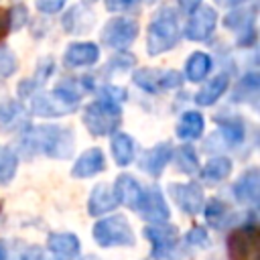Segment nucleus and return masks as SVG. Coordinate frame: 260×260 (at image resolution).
<instances>
[{"label":"nucleus","mask_w":260,"mask_h":260,"mask_svg":"<svg viewBox=\"0 0 260 260\" xmlns=\"http://www.w3.org/2000/svg\"><path fill=\"white\" fill-rule=\"evenodd\" d=\"M22 144L30 152L41 150L53 158H67L73 152V134L59 126H39L22 136Z\"/></svg>","instance_id":"f257e3e1"},{"label":"nucleus","mask_w":260,"mask_h":260,"mask_svg":"<svg viewBox=\"0 0 260 260\" xmlns=\"http://www.w3.org/2000/svg\"><path fill=\"white\" fill-rule=\"evenodd\" d=\"M177 43H179V18L171 6H165L150 20L146 35V51L148 55H158L173 49Z\"/></svg>","instance_id":"f03ea898"},{"label":"nucleus","mask_w":260,"mask_h":260,"mask_svg":"<svg viewBox=\"0 0 260 260\" xmlns=\"http://www.w3.org/2000/svg\"><path fill=\"white\" fill-rule=\"evenodd\" d=\"M120 114H122V110L118 104L98 100L83 110V124L93 136L114 134V130L120 124Z\"/></svg>","instance_id":"7ed1b4c3"},{"label":"nucleus","mask_w":260,"mask_h":260,"mask_svg":"<svg viewBox=\"0 0 260 260\" xmlns=\"http://www.w3.org/2000/svg\"><path fill=\"white\" fill-rule=\"evenodd\" d=\"M93 240L104 248L132 246L134 234H132V228L124 215H112V217L100 219L93 225Z\"/></svg>","instance_id":"20e7f679"},{"label":"nucleus","mask_w":260,"mask_h":260,"mask_svg":"<svg viewBox=\"0 0 260 260\" xmlns=\"http://www.w3.org/2000/svg\"><path fill=\"white\" fill-rule=\"evenodd\" d=\"M230 260H260V236L254 223L242 225L228 236Z\"/></svg>","instance_id":"39448f33"},{"label":"nucleus","mask_w":260,"mask_h":260,"mask_svg":"<svg viewBox=\"0 0 260 260\" xmlns=\"http://www.w3.org/2000/svg\"><path fill=\"white\" fill-rule=\"evenodd\" d=\"M144 238L152 244V258L154 260H171L173 256H177V248H179V230L175 225L165 223H156V225H148L144 228Z\"/></svg>","instance_id":"423d86ee"},{"label":"nucleus","mask_w":260,"mask_h":260,"mask_svg":"<svg viewBox=\"0 0 260 260\" xmlns=\"http://www.w3.org/2000/svg\"><path fill=\"white\" fill-rule=\"evenodd\" d=\"M132 81L136 85H140L142 89L156 93V91H165V89H173L179 87L183 83V75L179 71H162V69H138L132 75Z\"/></svg>","instance_id":"0eeeda50"},{"label":"nucleus","mask_w":260,"mask_h":260,"mask_svg":"<svg viewBox=\"0 0 260 260\" xmlns=\"http://www.w3.org/2000/svg\"><path fill=\"white\" fill-rule=\"evenodd\" d=\"M138 35V24L130 18H112L102 30V41L112 49H126Z\"/></svg>","instance_id":"6e6552de"},{"label":"nucleus","mask_w":260,"mask_h":260,"mask_svg":"<svg viewBox=\"0 0 260 260\" xmlns=\"http://www.w3.org/2000/svg\"><path fill=\"white\" fill-rule=\"evenodd\" d=\"M215 22H217V12L215 8L211 6H197L189 20H187V26H185V35L187 39L191 41H205L213 28H215Z\"/></svg>","instance_id":"1a4fd4ad"},{"label":"nucleus","mask_w":260,"mask_h":260,"mask_svg":"<svg viewBox=\"0 0 260 260\" xmlns=\"http://www.w3.org/2000/svg\"><path fill=\"white\" fill-rule=\"evenodd\" d=\"M77 110V104H71L63 98H59L57 93H39L30 100V112L43 118H57V116H65Z\"/></svg>","instance_id":"9d476101"},{"label":"nucleus","mask_w":260,"mask_h":260,"mask_svg":"<svg viewBox=\"0 0 260 260\" xmlns=\"http://www.w3.org/2000/svg\"><path fill=\"white\" fill-rule=\"evenodd\" d=\"M254 18L256 8H236L225 16V28H232L238 35L240 45H252L254 43Z\"/></svg>","instance_id":"9b49d317"},{"label":"nucleus","mask_w":260,"mask_h":260,"mask_svg":"<svg viewBox=\"0 0 260 260\" xmlns=\"http://www.w3.org/2000/svg\"><path fill=\"white\" fill-rule=\"evenodd\" d=\"M136 211L142 215V219L146 221H154V223H165L169 219V207L162 199V193L158 189H142V197L140 203L136 207Z\"/></svg>","instance_id":"f8f14e48"},{"label":"nucleus","mask_w":260,"mask_h":260,"mask_svg":"<svg viewBox=\"0 0 260 260\" xmlns=\"http://www.w3.org/2000/svg\"><path fill=\"white\" fill-rule=\"evenodd\" d=\"M169 193L177 201V205L189 215H197L203 209V191L195 183H173L169 187Z\"/></svg>","instance_id":"ddd939ff"},{"label":"nucleus","mask_w":260,"mask_h":260,"mask_svg":"<svg viewBox=\"0 0 260 260\" xmlns=\"http://www.w3.org/2000/svg\"><path fill=\"white\" fill-rule=\"evenodd\" d=\"M171 158H173V146H171V142H160V144L152 146L150 150H146V154L140 160V167L150 177H158L162 173V169L169 165Z\"/></svg>","instance_id":"4468645a"},{"label":"nucleus","mask_w":260,"mask_h":260,"mask_svg":"<svg viewBox=\"0 0 260 260\" xmlns=\"http://www.w3.org/2000/svg\"><path fill=\"white\" fill-rule=\"evenodd\" d=\"M114 197H116L118 203L136 211V207L140 203V197H142V187L138 185V181L134 177L120 175L116 179V185H114Z\"/></svg>","instance_id":"2eb2a0df"},{"label":"nucleus","mask_w":260,"mask_h":260,"mask_svg":"<svg viewBox=\"0 0 260 260\" xmlns=\"http://www.w3.org/2000/svg\"><path fill=\"white\" fill-rule=\"evenodd\" d=\"M260 195V173L256 169H248L234 183V197L240 203H256Z\"/></svg>","instance_id":"dca6fc26"},{"label":"nucleus","mask_w":260,"mask_h":260,"mask_svg":"<svg viewBox=\"0 0 260 260\" xmlns=\"http://www.w3.org/2000/svg\"><path fill=\"white\" fill-rule=\"evenodd\" d=\"M104 154H102V150L100 148H89V150H85L77 160H75V165H73V169H71V175L75 177V179H87V177H93V175H98V173H102L104 171Z\"/></svg>","instance_id":"f3484780"},{"label":"nucleus","mask_w":260,"mask_h":260,"mask_svg":"<svg viewBox=\"0 0 260 260\" xmlns=\"http://www.w3.org/2000/svg\"><path fill=\"white\" fill-rule=\"evenodd\" d=\"M100 57V49L93 43H75L65 51V65L69 67H87L93 65Z\"/></svg>","instance_id":"a211bd4d"},{"label":"nucleus","mask_w":260,"mask_h":260,"mask_svg":"<svg viewBox=\"0 0 260 260\" xmlns=\"http://www.w3.org/2000/svg\"><path fill=\"white\" fill-rule=\"evenodd\" d=\"M47 246L59 260H73L79 254V240L73 234H51Z\"/></svg>","instance_id":"6ab92c4d"},{"label":"nucleus","mask_w":260,"mask_h":260,"mask_svg":"<svg viewBox=\"0 0 260 260\" xmlns=\"http://www.w3.org/2000/svg\"><path fill=\"white\" fill-rule=\"evenodd\" d=\"M116 205H118V201H116V197H114V191H112L108 185L102 183V185H98V187L91 191L89 201H87V211L98 217V215H102V213L112 211Z\"/></svg>","instance_id":"aec40b11"},{"label":"nucleus","mask_w":260,"mask_h":260,"mask_svg":"<svg viewBox=\"0 0 260 260\" xmlns=\"http://www.w3.org/2000/svg\"><path fill=\"white\" fill-rule=\"evenodd\" d=\"M228 83H230V79H228L225 73L215 75L203 89H199V91L195 93V104H197V106H211V104H215V102L225 93Z\"/></svg>","instance_id":"412c9836"},{"label":"nucleus","mask_w":260,"mask_h":260,"mask_svg":"<svg viewBox=\"0 0 260 260\" xmlns=\"http://www.w3.org/2000/svg\"><path fill=\"white\" fill-rule=\"evenodd\" d=\"M110 148H112V154H114L116 165L126 167V165L132 162V158H134V140H132L128 134L116 132V134L112 136Z\"/></svg>","instance_id":"4be33fe9"},{"label":"nucleus","mask_w":260,"mask_h":260,"mask_svg":"<svg viewBox=\"0 0 260 260\" xmlns=\"http://www.w3.org/2000/svg\"><path fill=\"white\" fill-rule=\"evenodd\" d=\"M201 132H203V116L195 110L185 112L177 124V136L183 140H193L199 138Z\"/></svg>","instance_id":"5701e85b"},{"label":"nucleus","mask_w":260,"mask_h":260,"mask_svg":"<svg viewBox=\"0 0 260 260\" xmlns=\"http://www.w3.org/2000/svg\"><path fill=\"white\" fill-rule=\"evenodd\" d=\"M209 69H211V59L205 53L197 51V53H193L189 57V61L185 65V77L189 81H195L197 83V81H203L207 77Z\"/></svg>","instance_id":"b1692460"},{"label":"nucleus","mask_w":260,"mask_h":260,"mask_svg":"<svg viewBox=\"0 0 260 260\" xmlns=\"http://www.w3.org/2000/svg\"><path fill=\"white\" fill-rule=\"evenodd\" d=\"M230 171H232V160L228 156H215L203 167L201 177L209 183H217V181H223L230 175Z\"/></svg>","instance_id":"393cba45"},{"label":"nucleus","mask_w":260,"mask_h":260,"mask_svg":"<svg viewBox=\"0 0 260 260\" xmlns=\"http://www.w3.org/2000/svg\"><path fill=\"white\" fill-rule=\"evenodd\" d=\"M89 24H91V14L79 6H73L63 18V26L69 32H85L89 30Z\"/></svg>","instance_id":"a878e982"},{"label":"nucleus","mask_w":260,"mask_h":260,"mask_svg":"<svg viewBox=\"0 0 260 260\" xmlns=\"http://www.w3.org/2000/svg\"><path fill=\"white\" fill-rule=\"evenodd\" d=\"M53 93H57L59 98H63V100H67L71 104H77L85 93V85L79 79H63V81H59L55 85Z\"/></svg>","instance_id":"bb28decb"},{"label":"nucleus","mask_w":260,"mask_h":260,"mask_svg":"<svg viewBox=\"0 0 260 260\" xmlns=\"http://www.w3.org/2000/svg\"><path fill=\"white\" fill-rule=\"evenodd\" d=\"M16 154L6 148V146H0V185H8L12 181V177L16 175Z\"/></svg>","instance_id":"cd10ccee"},{"label":"nucleus","mask_w":260,"mask_h":260,"mask_svg":"<svg viewBox=\"0 0 260 260\" xmlns=\"http://www.w3.org/2000/svg\"><path fill=\"white\" fill-rule=\"evenodd\" d=\"M205 217L211 225L223 228L228 223V205L219 199H209L205 205Z\"/></svg>","instance_id":"c85d7f7f"},{"label":"nucleus","mask_w":260,"mask_h":260,"mask_svg":"<svg viewBox=\"0 0 260 260\" xmlns=\"http://www.w3.org/2000/svg\"><path fill=\"white\" fill-rule=\"evenodd\" d=\"M177 167H179L183 173H187V175L197 173V171H199V162H197V152H195V148H191L189 144L181 146V148L177 150Z\"/></svg>","instance_id":"c756f323"},{"label":"nucleus","mask_w":260,"mask_h":260,"mask_svg":"<svg viewBox=\"0 0 260 260\" xmlns=\"http://www.w3.org/2000/svg\"><path fill=\"white\" fill-rule=\"evenodd\" d=\"M219 126H221V134H223L225 142L236 144L244 138L246 130H244V124L240 120H225V122H219Z\"/></svg>","instance_id":"7c9ffc66"},{"label":"nucleus","mask_w":260,"mask_h":260,"mask_svg":"<svg viewBox=\"0 0 260 260\" xmlns=\"http://www.w3.org/2000/svg\"><path fill=\"white\" fill-rule=\"evenodd\" d=\"M16 71V57L12 55L10 49L0 47V79L10 77Z\"/></svg>","instance_id":"2f4dec72"},{"label":"nucleus","mask_w":260,"mask_h":260,"mask_svg":"<svg viewBox=\"0 0 260 260\" xmlns=\"http://www.w3.org/2000/svg\"><path fill=\"white\" fill-rule=\"evenodd\" d=\"M100 95H102V100L112 102V104H118V106L126 100V91H124L122 87H110V85L102 87V89H100Z\"/></svg>","instance_id":"473e14b6"},{"label":"nucleus","mask_w":260,"mask_h":260,"mask_svg":"<svg viewBox=\"0 0 260 260\" xmlns=\"http://www.w3.org/2000/svg\"><path fill=\"white\" fill-rule=\"evenodd\" d=\"M67 0H37V8L45 14H55L65 6Z\"/></svg>","instance_id":"72a5a7b5"},{"label":"nucleus","mask_w":260,"mask_h":260,"mask_svg":"<svg viewBox=\"0 0 260 260\" xmlns=\"http://www.w3.org/2000/svg\"><path fill=\"white\" fill-rule=\"evenodd\" d=\"M187 242L193 244V246H205V244H207V232H205L203 228L195 225V228L189 230V234H187Z\"/></svg>","instance_id":"f704fd0d"},{"label":"nucleus","mask_w":260,"mask_h":260,"mask_svg":"<svg viewBox=\"0 0 260 260\" xmlns=\"http://www.w3.org/2000/svg\"><path fill=\"white\" fill-rule=\"evenodd\" d=\"M20 114V108H18V104H14V102H2L0 104V120L2 122H10L14 116H18Z\"/></svg>","instance_id":"c9c22d12"},{"label":"nucleus","mask_w":260,"mask_h":260,"mask_svg":"<svg viewBox=\"0 0 260 260\" xmlns=\"http://www.w3.org/2000/svg\"><path fill=\"white\" fill-rule=\"evenodd\" d=\"M8 12H10V26H12V28H20L22 22L26 20V10H24V6H16V8L8 10Z\"/></svg>","instance_id":"e433bc0d"},{"label":"nucleus","mask_w":260,"mask_h":260,"mask_svg":"<svg viewBox=\"0 0 260 260\" xmlns=\"http://www.w3.org/2000/svg\"><path fill=\"white\" fill-rule=\"evenodd\" d=\"M136 4V0H106V8L110 12H118V10H128Z\"/></svg>","instance_id":"4c0bfd02"},{"label":"nucleus","mask_w":260,"mask_h":260,"mask_svg":"<svg viewBox=\"0 0 260 260\" xmlns=\"http://www.w3.org/2000/svg\"><path fill=\"white\" fill-rule=\"evenodd\" d=\"M10 30V12L6 8H0V41L8 35Z\"/></svg>","instance_id":"58836bf2"},{"label":"nucleus","mask_w":260,"mask_h":260,"mask_svg":"<svg viewBox=\"0 0 260 260\" xmlns=\"http://www.w3.org/2000/svg\"><path fill=\"white\" fill-rule=\"evenodd\" d=\"M177 2H179L181 10H185V12H193V10L199 6L201 0H177Z\"/></svg>","instance_id":"ea45409f"},{"label":"nucleus","mask_w":260,"mask_h":260,"mask_svg":"<svg viewBox=\"0 0 260 260\" xmlns=\"http://www.w3.org/2000/svg\"><path fill=\"white\" fill-rule=\"evenodd\" d=\"M221 4H225V6H236V4H242L244 0H219Z\"/></svg>","instance_id":"a19ab883"},{"label":"nucleus","mask_w":260,"mask_h":260,"mask_svg":"<svg viewBox=\"0 0 260 260\" xmlns=\"http://www.w3.org/2000/svg\"><path fill=\"white\" fill-rule=\"evenodd\" d=\"M6 258V248H4V242H0V260Z\"/></svg>","instance_id":"79ce46f5"},{"label":"nucleus","mask_w":260,"mask_h":260,"mask_svg":"<svg viewBox=\"0 0 260 260\" xmlns=\"http://www.w3.org/2000/svg\"><path fill=\"white\" fill-rule=\"evenodd\" d=\"M144 2H146V4H154L156 0H144Z\"/></svg>","instance_id":"37998d69"},{"label":"nucleus","mask_w":260,"mask_h":260,"mask_svg":"<svg viewBox=\"0 0 260 260\" xmlns=\"http://www.w3.org/2000/svg\"><path fill=\"white\" fill-rule=\"evenodd\" d=\"M87 2H93V0H87Z\"/></svg>","instance_id":"c03bdc74"}]
</instances>
